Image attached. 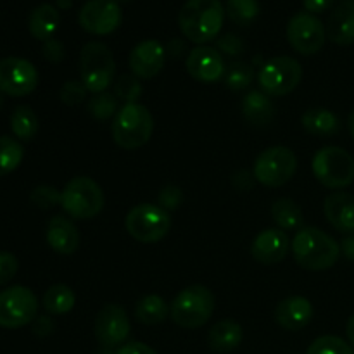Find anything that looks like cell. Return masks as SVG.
<instances>
[{
	"label": "cell",
	"mask_w": 354,
	"mask_h": 354,
	"mask_svg": "<svg viewBox=\"0 0 354 354\" xmlns=\"http://www.w3.org/2000/svg\"><path fill=\"white\" fill-rule=\"evenodd\" d=\"M313 304L303 296H292L282 299L275 308V320L289 332H299L313 320Z\"/></svg>",
	"instance_id": "d6986e66"
},
{
	"label": "cell",
	"mask_w": 354,
	"mask_h": 354,
	"mask_svg": "<svg viewBox=\"0 0 354 354\" xmlns=\"http://www.w3.org/2000/svg\"><path fill=\"white\" fill-rule=\"evenodd\" d=\"M86 93H88V90H86V86L83 85L82 80H69V82H66L64 85L61 86L59 97H61V100L66 104V106L75 107L85 100Z\"/></svg>",
	"instance_id": "8d00e7d4"
},
{
	"label": "cell",
	"mask_w": 354,
	"mask_h": 354,
	"mask_svg": "<svg viewBox=\"0 0 354 354\" xmlns=\"http://www.w3.org/2000/svg\"><path fill=\"white\" fill-rule=\"evenodd\" d=\"M123 10L116 0H88L80 9V26L92 35H109L120 28Z\"/></svg>",
	"instance_id": "5bb4252c"
},
{
	"label": "cell",
	"mask_w": 354,
	"mask_h": 354,
	"mask_svg": "<svg viewBox=\"0 0 354 354\" xmlns=\"http://www.w3.org/2000/svg\"><path fill=\"white\" fill-rule=\"evenodd\" d=\"M166 61V47L159 40L149 38L142 40L131 48L128 64H130L131 75L138 80H151L161 73Z\"/></svg>",
	"instance_id": "2e32d148"
},
{
	"label": "cell",
	"mask_w": 354,
	"mask_h": 354,
	"mask_svg": "<svg viewBox=\"0 0 354 354\" xmlns=\"http://www.w3.org/2000/svg\"><path fill=\"white\" fill-rule=\"evenodd\" d=\"M93 334L97 341L106 348L123 344L130 335V320L124 308L120 304H106L97 313L93 322Z\"/></svg>",
	"instance_id": "9a60e30c"
},
{
	"label": "cell",
	"mask_w": 354,
	"mask_h": 354,
	"mask_svg": "<svg viewBox=\"0 0 354 354\" xmlns=\"http://www.w3.org/2000/svg\"><path fill=\"white\" fill-rule=\"evenodd\" d=\"M185 68L187 73L201 83H216L227 73L220 52L207 45H199L189 52L185 59Z\"/></svg>",
	"instance_id": "e0dca14e"
},
{
	"label": "cell",
	"mask_w": 354,
	"mask_h": 354,
	"mask_svg": "<svg viewBox=\"0 0 354 354\" xmlns=\"http://www.w3.org/2000/svg\"><path fill=\"white\" fill-rule=\"evenodd\" d=\"M47 244L59 254H73L80 248V232L66 216H54L47 225Z\"/></svg>",
	"instance_id": "7402d4cb"
},
{
	"label": "cell",
	"mask_w": 354,
	"mask_h": 354,
	"mask_svg": "<svg viewBox=\"0 0 354 354\" xmlns=\"http://www.w3.org/2000/svg\"><path fill=\"white\" fill-rule=\"evenodd\" d=\"M183 197H182V190L178 189V187L175 185H166L165 189L161 190V194H159V206L162 207V209H166L169 213V211L173 209H178L180 204H182Z\"/></svg>",
	"instance_id": "ab89813d"
},
{
	"label": "cell",
	"mask_w": 354,
	"mask_h": 354,
	"mask_svg": "<svg viewBox=\"0 0 354 354\" xmlns=\"http://www.w3.org/2000/svg\"><path fill=\"white\" fill-rule=\"evenodd\" d=\"M339 245H341V252H344L346 258H348L349 261H354V234L346 235L344 241Z\"/></svg>",
	"instance_id": "bcb514c9"
},
{
	"label": "cell",
	"mask_w": 354,
	"mask_h": 354,
	"mask_svg": "<svg viewBox=\"0 0 354 354\" xmlns=\"http://www.w3.org/2000/svg\"><path fill=\"white\" fill-rule=\"evenodd\" d=\"M318 182L327 189H344L354 182V159L346 149L328 145L320 149L311 161Z\"/></svg>",
	"instance_id": "52a82bcc"
},
{
	"label": "cell",
	"mask_w": 354,
	"mask_h": 354,
	"mask_svg": "<svg viewBox=\"0 0 354 354\" xmlns=\"http://www.w3.org/2000/svg\"><path fill=\"white\" fill-rule=\"evenodd\" d=\"M55 3H57L61 9H69V7H71V0H55Z\"/></svg>",
	"instance_id": "f907efd6"
},
{
	"label": "cell",
	"mask_w": 354,
	"mask_h": 354,
	"mask_svg": "<svg viewBox=\"0 0 354 354\" xmlns=\"http://www.w3.org/2000/svg\"><path fill=\"white\" fill-rule=\"evenodd\" d=\"M225 12L230 17L232 23L239 26H248L261 12L258 0H227Z\"/></svg>",
	"instance_id": "1f68e13d"
},
{
	"label": "cell",
	"mask_w": 354,
	"mask_h": 354,
	"mask_svg": "<svg viewBox=\"0 0 354 354\" xmlns=\"http://www.w3.org/2000/svg\"><path fill=\"white\" fill-rule=\"evenodd\" d=\"M297 169V158L289 147H268L256 158L254 178L266 187H282L290 182Z\"/></svg>",
	"instance_id": "30bf717a"
},
{
	"label": "cell",
	"mask_w": 354,
	"mask_h": 354,
	"mask_svg": "<svg viewBox=\"0 0 354 354\" xmlns=\"http://www.w3.org/2000/svg\"><path fill=\"white\" fill-rule=\"evenodd\" d=\"M113 138L124 151H133L147 144L154 131L151 111L142 104H124L113 120Z\"/></svg>",
	"instance_id": "3957f363"
},
{
	"label": "cell",
	"mask_w": 354,
	"mask_h": 354,
	"mask_svg": "<svg viewBox=\"0 0 354 354\" xmlns=\"http://www.w3.org/2000/svg\"><path fill=\"white\" fill-rule=\"evenodd\" d=\"M52 330H54V322L47 315H41L33 320V334L38 337H45V335L52 334Z\"/></svg>",
	"instance_id": "7bdbcfd3"
},
{
	"label": "cell",
	"mask_w": 354,
	"mask_h": 354,
	"mask_svg": "<svg viewBox=\"0 0 354 354\" xmlns=\"http://www.w3.org/2000/svg\"><path fill=\"white\" fill-rule=\"evenodd\" d=\"M168 304L158 294L144 296L135 306V318L144 325H158L168 317Z\"/></svg>",
	"instance_id": "f1b7e54d"
},
{
	"label": "cell",
	"mask_w": 354,
	"mask_h": 354,
	"mask_svg": "<svg viewBox=\"0 0 354 354\" xmlns=\"http://www.w3.org/2000/svg\"><path fill=\"white\" fill-rule=\"evenodd\" d=\"M24 158V149L16 138L0 137V178L19 168Z\"/></svg>",
	"instance_id": "4dcf8cb0"
},
{
	"label": "cell",
	"mask_w": 354,
	"mask_h": 354,
	"mask_svg": "<svg viewBox=\"0 0 354 354\" xmlns=\"http://www.w3.org/2000/svg\"><path fill=\"white\" fill-rule=\"evenodd\" d=\"M127 232L138 242L154 244L162 241L171 228V216L159 204H138L131 207L124 220Z\"/></svg>",
	"instance_id": "ba28073f"
},
{
	"label": "cell",
	"mask_w": 354,
	"mask_h": 354,
	"mask_svg": "<svg viewBox=\"0 0 354 354\" xmlns=\"http://www.w3.org/2000/svg\"><path fill=\"white\" fill-rule=\"evenodd\" d=\"M106 197L95 180L75 176L61 190V206L73 220H90L104 209Z\"/></svg>",
	"instance_id": "5b68a950"
},
{
	"label": "cell",
	"mask_w": 354,
	"mask_h": 354,
	"mask_svg": "<svg viewBox=\"0 0 354 354\" xmlns=\"http://www.w3.org/2000/svg\"><path fill=\"white\" fill-rule=\"evenodd\" d=\"M38 85V71L23 57H6L0 61V92L10 97L30 95Z\"/></svg>",
	"instance_id": "4fadbf2b"
},
{
	"label": "cell",
	"mask_w": 354,
	"mask_h": 354,
	"mask_svg": "<svg viewBox=\"0 0 354 354\" xmlns=\"http://www.w3.org/2000/svg\"><path fill=\"white\" fill-rule=\"evenodd\" d=\"M185 50V44H183L182 40H171L168 44V47H166V54H171L173 57H180V54Z\"/></svg>",
	"instance_id": "7dc6e473"
},
{
	"label": "cell",
	"mask_w": 354,
	"mask_h": 354,
	"mask_svg": "<svg viewBox=\"0 0 354 354\" xmlns=\"http://www.w3.org/2000/svg\"><path fill=\"white\" fill-rule=\"evenodd\" d=\"M41 54L48 62H61L64 59V45L61 40L50 38L41 45Z\"/></svg>",
	"instance_id": "b9f144b4"
},
{
	"label": "cell",
	"mask_w": 354,
	"mask_h": 354,
	"mask_svg": "<svg viewBox=\"0 0 354 354\" xmlns=\"http://www.w3.org/2000/svg\"><path fill=\"white\" fill-rule=\"evenodd\" d=\"M290 249L297 265L310 272H324L332 268L341 256V245L335 242V239L315 227H303L296 232L290 242Z\"/></svg>",
	"instance_id": "7a4b0ae2"
},
{
	"label": "cell",
	"mask_w": 354,
	"mask_h": 354,
	"mask_svg": "<svg viewBox=\"0 0 354 354\" xmlns=\"http://www.w3.org/2000/svg\"><path fill=\"white\" fill-rule=\"evenodd\" d=\"M290 249L287 234L280 228H268L256 235L251 245V254L261 265H277L283 261Z\"/></svg>",
	"instance_id": "ac0fdd59"
},
{
	"label": "cell",
	"mask_w": 354,
	"mask_h": 354,
	"mask_svg": "<svg viewBox=\"0 0 354 354\" xmlns=\"http://www.w3.org/2000/svg\"><path fill=\"white\" fill-rule=\"evenodd\" d=\"M118 104L120 102H118V97L114 95V93H95V95L88 100V113L92 114L95 120L106 121L109 120V118L116 116V113L120 111Z\"/></svg>",
	"instance_id": "d6a6232c"
},
{
	"label": "cell",
	"mask_w": 354,
	"mask_h": 354,
	"mask_svg": "<svg viewBox=\"0 0 354 354\" xmlns=\"http://www.w3.org/2000/svg\"><path fill=\"white\" fill-rule=\"evenodd\" d=\"M114 95L124 104H135L142 95V83L135 75H121L114 83Z\"/></svg>",
	"instance_id": "d590c367"
},
{
	"label": "cell",
	"mask_w": 354,
	"mask_h": 354,
	"mask_svg": "<svg viewBox=\"0 0 354 354\" xmlns=\"http://www.w3.org/2000/svg\"><path fill=\"white\" fill-rule=\"evenodd\" d=\"M252 78H254V69L245 62H234L225 73V83L230 90L248 88L252 83Z\"/></svg>",
	"instance_id": "e575fe53"
},
{
	"label": "cell",
	"mask_w": 354,
	"mask_h": 354,
	"mask_svg": "<svg viewBox=\"0 0 354 354\" xmlns=\"http://www.w3.org/2000/svg\"><path fill=\"white\" fill-rule=\"evenodd\" d=\"M116 75L113 52L102 41H88L80 52V76L90 93H102L109 88Z\"/></svg>",
	"instance_id": "277c9868"
},
{
	"label": "cell",
	"mask_w": 354,
	"mask_h": 354,
	"mask_svg": "<svg viewBox=\"0 0 354 354\" xmlns=\"http://www.w3.org/2000/svg\"><path fill=\"white\" fill-rule=\"evenodd\" d=\"M346 334H348L349 342H351V346L354 348V313L349 317L348 325H346Z\"/></svg>",
	"instance_id": "c3c4849f"
},
{
	"label": "cell",
	"mask_w": 354,
	"mask_h": 354,
	"mask_svg": "<svg viewBox=\"0 0 354 354\" xmlns=\"http://www.w3.org/2000/svg\"><path fill=\"white\" fill-rule=\"evenodd\" d=\"M244 330L235 320L225 318L214 324L207 334V344L214 353H230L241 346Z\"/></svg>",
	"instance_id": "cb8c5ba5"
},
{
	"label": "cell",
	"mask_w": 354,
	"mask_h": 354,
	"mask_svg": "<svg viewBox=\"0 0 354 354\" xmlns=\"http://www.w3.org/2000/svg\"><path fill=\"white\" fill-rule=\"evenodd\" d=\"M76 296L71 290V287L64 286V283H55V286L48 287L45 290L44 297H41V304H44L45 311L50 315H66L75 308Z\"/></svg>",
	"instance_id": "83f0119b"
},
{
	"label": "cell",
	"mask_w": 354,
	"mask_h": 354,
	"mask_svg": "<svg viewBox=\"0 0 354 354\" xmlns=\"http://www.w3.org/2000/svg\"><path fill=\"white\" fill-rule=\"evenodd\" d=\"M303 128L313 137H334L341 131V120L335 113L325 107H311L301 118Z\"/></svg>",
	"instance_id": "d4e9b609"
},
{
	"label": "cell",
	"mask_w": 354,
	"mask_h": 354,
	"mask_svg": "<svg viewBox=\"0 0 354 354\" xmlns=\"http://www.w3.org/2000/svg\"><path fill=\"white\" fill-rule=\"evenodd\" d=\"M287 40L299 54L313 55L324 47L327 30L315 14L297 12L287 23Z\"/></svg>",
	"instance_id": "7c38bea8"
},
{
	"label": "cell",
	"mask_w": 354,
	"mask_h": 354,
	"mask_svg": "<svg viewBox=\"0 0 354 354\" xmlns=\"http://www.w3.org/2000/svg\"><path fill=\"white\" fill-rule=\"evenodd\" d=\"M59 23H61V14H59L57 7L52 3H40L31 10L30 17H28V30L33 38L47 41L54 38Z\"/></svg>",
	"instance_id": "603a6c76"
},
{
	"label": "cell",
	"mask_w": 354,
	"mask_h": 354,
	"mask_svg": "<svg viewBox=\"0 0 354 354\" xmlns=\"http://www.w3.org/2000/svg\"><path fill=\"white\" fill-rule=\"evenodd\" d=\"M334 3V0H303V6L306 12L310 14H320L328 10Z\"/></svg>",
	"instance_id": "f6af8a7d"
},
{
	"label": "cell",
	"mask_w": 354,
	"mask_h": 354,
	"mask_svg": "<svg viewBox=\"0 0 354 354\" xmlns=\"http://www.w3.org/2000/svg\"><path fill=\"white\" fill-rule=\"evenodd\" d=\"M225 14L220 0H187L178 12L180 31L194 44H207L220 35Z\"/></svg>",
	"instance_id": "6da1fadb"
},
{
	"label": "cell",
	"mask_w": 354,
	"mask_h": 354,
	"mask_svg": "<svg viewBox=\"0 0 354 354\" xmlns=\"http://www.w3.org/2000/svg\"><path fill=\"white\" fill-rule=\"evenodd\" d=\"M30 199L37 207H41V209H50V207L61 204V192H59L55 187L40 185L31 192Z\"/></svg>",
	"instance_id": "74e56055"
},
{
	"label": "cell",
	"mask_w": 354,
	"mask_h": 354,
	"mask_svg": "<svg viewBox=\"0 0 354 354\" xmlns=\"http://www.w3.org/2000/svg\"><path fill=\"white\" fill-rule=\"evenodd\" d=\"M348 128H349V133H351V137L354 140V111L349 114V118H348Z\"/></svg>",
	"instance_id": "681fc988"
},
{
	"label": "cell",
	"mask_w": 354,
	"mask_h": 354,
	"mask_svg": "<svg viewBox=\"0 0 354 354\" xmlns=\"http://www.w3.org/2000/svg\"><path fill=\"white\" fill-rule=\"evenodd\" d=\"M118 3H127V2H131V0H116Z\"/></svg>",
	"instance_id": "f5cc1de1"
},
{
	"label": "cell",
	"mask_w": 354,
	"mask_h": 354,
	"mask_svg": "<svg viewBox=\"0 0 354 354\" xmlns=\"http://www.w3.org/2000/svg\"><path fill=\"white\" fill-rule=\"evenodd\" d=\"M38 128H40V123L30 106H19L14 109L12 116H10V130L19 140H33L38 133Z\"/></svg>",
	"instance_id": "f546056e"
},
{
	"label": "cell",
	"mask_w": 354,
	"mask_h": 354,
	"mask_svg": "<svg viewBox=\"0 0 354 354\" xmlns=\"http://www.w3.org/2000/svg\"><path fill=\"white\" fill-rule=\"evenodd\" d=\"M38 317V299L28 287L14 286L0 292V327L21 328Z\"/></svg>",
	"instance_id": "8fae6325"
},
{
	"label": "cell",
	"mask_w": 354,
	"mask_h": 354,
	"mask_svg": "<svg viewBox=\"0 0 354 354\" xmlns=\"http://www.w3.org/2000/svg\"><path fill=\"white\" fill-rule=\"evenodd\" d=\"M306 354H354V349L337 335H322L311 342Z\"/></svg>",
	"instance_id": "836d02e7"
},
{
	"label": "cell",
	"mask_w": 354,
	"mask_h": 354,
	"mask_svg": "<svg viewBox=\"0 0 354 354\" xmlns=\"http://www.w3.org/2000/svg\"><path fill=\"white\" fill-rule=\"evenodd\" d=\"M214 311V296L207 287H185L173 299L169 315L171 320L182 328H199L207 324Z\"/></svg>",
	"instance_id": "8992f818"
},
{
	"label": "cell",
	"mask_w": 354,
	"mask_h": 354,
	"mask_svg": "<svg viewBox=\"0 0 354 354\" xmlns=\"http://www.w3.org/2000/svg\"><path fill=\"white\" fill-rule=\"evenodd\" d=\"M328 223L346 235L354 234V196L349 192H334L324 203Z\"/></svg>",
	"instance_id": "ffe728a7"
},
{
	"label": "cell",
	"mask_w": 354,
	"mask_h": 354,
	"mask_svg": "<svg viewBox=\"0 0 354 354\" xmlns=\"http://www.w3.org/2000/svg\"><path fill=\"white\" fill-rule=\"evenodd\" d=\"M3 104H6V100H3V93H2V92H0V111H2Z\"/></svg>",
	"instance_id": "816d5d0a"
},
{
	"label": "cell",
	"mask_w": 354,
	"mask_h": 354,
	"mask_svg": "<svg viewBox=\"0 0 354 354\" xmlns=\"http://www.w3.org/2000/svg\"><path fill=\"white\" fill-rule=\"evenodd\" d=\"M19 263L12 252H0V286H6L16 277Z\"/></svg>",
	"instance_id": "f35d334b"
},
{
	"label": "cell",
	"mask_w": 354,
	"mask_h": 354,
	"mask_svg": "<svg viewBox=\"0 0 354 354\" xmlns=\"http://www.w3.org/2000/svg\"><path fill=\"white\" fill-rule=\"evenodd\" d=\"M303 80V68L289 55H277L266 61L258 73L261 92L268 97H283L297 88Z\"/></svg>",
	"instance_id": "9c48e42d"
},
{
	"label": "cell",
	"mask_w": 354,
	"mask_h": 354,
	"mask_svg": "<svg viewBox=\"0 0 354 354\" xmlns=\"http://www.w3.org/2000/svg\"><path fill=\"white\" fill-rule=\"evenodd\" d=\"M242 114L254 127H265L275 116V106L266 93L252 90L242 99Z\"/></svg>",
	"instance_id": "484cf974"
},
{
	"label": "cell",
	"mask_w": 354,
	"mask_h": 354,
	"mask_svg": "<svg viewBox=\"0 0 354 354\" xmlns=\"http://www.w3.org/2000/svg\"><path fill=\"white\" fill-rule=\"evenodd\" d=\"M272 214L275 223L283 232H299L303 228L304 216L301 207L292 199H277L272 206Z\"/></svg>",
	"instance_id": "4316f807"
},
{
	"label": "cell",
	"mask_w": 354,
	"mask_h": 354,
	"mask_svg": "<svg viewBox=\"0 0 354 354\" xmlns=\"http://www.w3.org/2000/svg\"><path fill=\"white\" fill-rule=\"evenodd\" d=\"M116 354H158V351H154L151 346L144 344V342H128V344L121 346Z\"/></svg>",
	"instance_id": "ee69618b"
},
{
	"label": "cell",
	"mask_w": 354,
	"mask_h": 354,
	"mask_svg": "<svg viewBox=\"0 0 354 354\" xmlns=\"http://www.w3.org/2000/svg\"><path fill=\"white\" fill-rule=\"evenodd\" d=\"M325 30L334 44L342 47L354 44V0H344L332 10Z\"/></svg>",
	"instance_id": "44dd1931"
},
{
	"label": "cell",
	"mask_w": 354,
	"mask_h": 354,
	"mask_svg": "<svg viewBox=\"0 0 354 354\" xmlns=\"http://www.w3.org/2000/svg\"><path fill=\"white\" fill-rule=\"evenodd\" d=\"M216 47L227 55H241L244 52V41L237 35L227 33L216 40Z\"/></svg>",
	"instance_id": "60d3db41"
}]
</instances>
